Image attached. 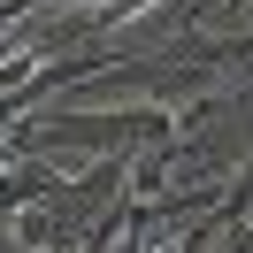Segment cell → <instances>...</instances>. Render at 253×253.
<instances>
[{
    "label": "cell",
    "instance_id": "cell-5",
    "mask_svg": "<svg viewBox=\"0 0 253 253\" xmlns=\"http://www.w3.org/2000/svg\"><path fill=\"white\" fill-rule=\"evenodd\" d=\"M246 46H253V23H246Z\"/></svg>",
    "mask_w": 253,
    "mask_h": 253
},
{
    "label": "cell",
    "instance_id": "cell-1",
    "mask_svg": "<svg viewBox=\"0 0 253 253\" xmlns=\"http://www.w3.org/2000/svg\"><path fill=\"white\" fill-rule=\"evenodd\" d=\"M130 200H138L130 154H108V161H84V169L54 176L31 207H16V215H8V238H16L23 253H84V246H100V238H123Z\"/></svg>",
    "mask_w": 253,
    "mask_h": 253
},
{
    "label": "cell",
    "instance_id": "cell-3",
    "mask_svg": "<svg viewBox=\"0 0 253 253\" xmlns=\"http://www.w3.org/2000/svg\"><path fill=\"white\" fill-rule=\"evenodd\" d=\"M54 176H62V169H54L46 154H16V161H8V169H0V222L16 215V207H31L39 192L54 184Z\"/></svg>",
    "mask_w": 253,
    "mask_h": 253
},
{
    "label": "cell",
    "instance_id": "cell-4",
    "mask_svg": "<svg viewBox=\"0 0 253 253\" xmlns=\"http://www.w3.org/2000/svg\"><path fill=\"white\" fill-rule=\"evenodd\" d=\"M84 253H123V238H100V246H84Z\"/></svg>",
    "mask_w": 253,
    "mask_h": 253
},
{
    "label": "cell",
    "instance_id": "cell-2",
    "mask_svg": "<svg viewBox=\"0 0 253 253\" xmlns=\"http://www.w3.org/2000/svg\"><path fill=\"white\" fill-rule=\"evenodd\" d=\"M16 146L23 154H84V161H108V154H154V146L176 138V108H31L16 115Z\"/></svg>",
    "mask_w": 253,
    "mask_h": 253
}]
</instances>
